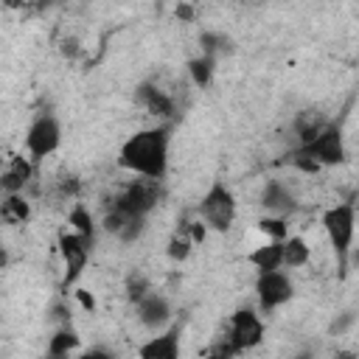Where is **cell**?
Segmentation results:
<instances>
[{
    "label": "cell",
    "instance_id": "obj_1",
    "mask_svg": "<svg viewBox=\"0 0 359 359\" xmlns=\"http://www.w3.org/2000/svg\"><path fill=\"white\" fill-rule=\"evenodd\" d=\"M168 146H171V132L168 126H146L129 135L118 151L121 168H126L135 177H149V180H163L168 171Z\"/></svg>",
    "mask_w": 359,
    "mask_h": 359
},
{
    "label": "cell",
    "instance_id": "obj_17",
    "mask_svg": "<svg viewBox=\"0 0 359 359\" xmlns=\"http://www.w3.org/2000/svg\"><path fill=\"white\" fill-rule=\"evenodd\" d=\"M0 219L6 224H25L31 219V202L22 194H3L0 202Z\"/></svg>",
    "mask_w": 359,
    "mask_h": 359
},
{
    "label": "cell",
    "instance_id": "obj_8",
    "mask_svg": "<svg viewBox=\"0 0 359 359\" xmlns=\"http://www.w3.org/2000/svg\"><path fill=\"white\" fill-rule=\"evenodd\" d=\"M297 149H303L320 165H339V163H345V137H342V129L337 123H325L314 140H309L306 146H297Z\"/></svg>",
    "mask_w": 359,
    "mask_h": 359
},
{
    "label": "cell",
    "instance_id": "obj_2",
    "mask_svg": "<svg viewBox=\"0 0 359 359\" xmlns=\"http://www.w3.org/2000/svg\"><path fill=\"white\" fill-rule=\"evenodd\" d=\"M323 230L328 236V244L337 255V266L345 272L348 261H351V250H353V233H356V210L353 205L342 202L334 205L323 213Z\"/></svg>",
    "mask_w": 359,
    "mask_h": 359
},
{
    "label": "cell",
    "instance_id": "obj_12",
    "mask_svg": "<svg viewBox=\"0 0 359 359\" xmlns=\"http://www.w3.org/2000/svg\"><path fill=\"white\" fill-rule=\"evenodd\" d=\"M31 177H34V160L14 154L3 168L0 188H3V194H22V188L31 182Z\"/></svg>",
    "mask_w": 359,
    "mask_h": 359
},
{
    "label": "cell",
    "instance_id": "obj_26",
    "mask_svg": "<svg viewBox=\"0 0 359 359\" xmlns=\"http://www.w3.org/2000/svg\"><path fill=\"white\" fill-rule=\"evenodd\" d=\"M146 292H151V289H149V280H146L140 272H135V275L126 278V297H129L132 303H137Z\"/></svg>",
    "mask_w": 359,
    "mask_h": 359
},
{
    "label": "cell",
    "instance_id": "obj_29",
    "mask_svg": "<svg viewBox=\"0 0 359 359\" xmlns=\"http://www.w3.org/2000/svg\"><path fill=\"white\" fill-rule=\"evenodd\" d=\"M84 356L87 359H112V351H107V348H90V351H84Z\"/></svg>",
    "mask_w": 359,
    "mask_h": 359
},
{
    "label": "cell",
    "instance_id": "obj_7",
    "mask_svg": "<svg viewBox=\"0 0 359 359\" xmlns=\"http://www.w3.org/2000/svg\"><path fill=\"white\" fill-rule=\"evenodd\" d=\"M224 337L236 345L238 353L261 345V339H264V320H261V314L255 309H250V306L247 309H236L230 314V320H227V334Z\"/></svg>",
    "mask_w": 359,
    "mask_h": 359
},
{
    "label": "cell",
    "instance_id": "obj_15",
    "mask_svg": "<svg viewBox=\"0 0 359 359\" xmlns=\"http://www.w3.org/2000/svg\"><path fill=\"white\" fill-rule=\"evenodd\" d=\"M261 205H264L269 213L283 216V213H289V210L297 208V199H294V194H292L283 182L272 180V182H266V188H264V194H261Z\"/></svg>",
    "mask_w": 359,
    "mask_h": 359
},
{
    "label": "cell",
    "instance_id": "obj_16",
    "mask_svg": "<svg viewBox=\"0 0 359 359\" xmlns=\"http://www.w3.org/2000/svg\"><path fill=\"white\" fill-rule=\"evenodd\" d=\"M247 261L258 269V272H269V269H280L283 266V241H266L258 250H252L247 255Z\"/></svg>",
    "mask_w": 359,
    "mask_h": 359
},
{
    "label": "cell",
    "instance_id": "obj_33",
    "mask_svg": "<svg viewBox=\"0 0 359 359\" xmlns=\"http://www.w3.org/2000/svg\"><path fill=\"white\" fill-rule=\"evenodd\" d=\"M353 261H356V264H359V250H356V252H353Z\"/></svg>",
    "mask_w": 359,
    "mask_h": 359
},
{
    "label": "cell",
    "instance_id": "obj_22",
    "mask_svg": "<svg viewBox=\"0 0 359 359\" xmlns=\"http://www.w3.org/2000/svg\"><path fill=\"white\" fill-rule=\"evenodd\" d=\"M199 45H202V53H205V56H213V59L233 53L230 36H224V34H219V31H202V34H199Z\"/></svg>",
    "mask_w": 359,
    "mask_h": 359
},
{
    "label": "cell",
    "instance_id": "obj_10",
    "mask_svg": "<svg viewBox=\"0 0 359 359\" xmlns=\"http://www.w3.org/2000/svg\"><path fill=\"white\" fill-rule=\"evenodd\" d=\"M104 230H107L109 236H115L118 241L129 244V241H135V238L143 236V230H146V216L112 205V208L104 213Z\"/></svg>",
    "mask_w": 359,
    "mask_h": 359
},
{
    "label": "cell",
    "instance_id": "obj_20",
    "mask_svg": "<svg viewBox=\"0 0 359 359\" xmlns=\"http://www.w3.org/2000/svg\"><path fill=\"white\" fill-rule=\"evenodd\" d=\"M213 70H216V59H213V56L199 53V56L188 59V76H191V81H194L199 90H205V87L210 84Z\"/></svg>",
    "mask_w": 359,
    "mask_h": 359
},
{
    "label": "cell",
    "instance_id": "obj_28",
    "mask_svg": "<svg viewBox=\"0 0 359 359\" xmlns=\"http://www.w3.org/2000/svg\"><path fill=\"white\" fill-rule=\"evenodd\" d=\"M76 297H79L81 309H87V311H95V297H93L87 289H76Z\"/></svg>",
    "mask_w": 359,
    "mask_h": 359
},
{
    "label": "cell",
    "instance_id": "obj_5",
    "mask_svg": "<svg viewBox=\"0 0 359 359\" xmlns=\"http://www.w3.org/2000/svg\"><path fill=\"white\" fill-rule=\"evenodd\" d=\"M59 146H62V126H59V121H56L50 112L36 115L34 123L28 126V135H25L28 157H31L34 163H42V160L50 157Z\"/></svg>",
    "mask_w": 359,
    "mask_h": 359
},
{
    "label": "cell",
    "instance_id": "obj_21",
    "mask_svg": "<svg viewBox=\"0 0 359 359\" xmlns=\"http://www.w3.org/2000/svg\"><path fill=\"white\" fill-rule=\"evenodd\" d=\"M76 348H79V334L70 325H62V328H56V334L48 342V356H67Z\"/></svg>",
    "mask_w": 359,
    "mask_h": 359
},
{
    "label": "cell",
    "instance_id": "obj_3",
    "mask_svg": "<svg viewBox=\"0 0 359 359\" xmlns=\"http://www.w3.org/2000/svg\"><path fill=\"white\" fill-rule=\"evenodd\" d=\"M236 196L224 182H213L199 199V216L216 233H227L236 222Z\"/></svg>",
    "mask_w": 359,
    "mask_h": 359
},
{
    "label": "cell",
    "instance_id": "obj_14",
    "mask_svg": "<svg viewBox=\"0 0 359 359\" xmlns=\"http://www.w3.org/2000/svg\"><path fill=\"white\" fill-rule=\"evenodd\" d=\"M143 359H177L180 356V325H171L168 331L151 337L137 348Z\"/></svg>",
    "mask_w": 359,
    "mask_h": 359
},
{
    "label": "cell",
    "instance_id": "obj_9",
    "mask_svg": "<svg viewBox=\"0 0 359 359\" xmlns=\"http://www.w3.org/2000/svg\"><path fill=\"white\" fill-rule=\"evenodd\" d=\"M56 244H59V255H62L65 269H67L65 283H76L79 275H81L84 266H87V258H90L93 244H87L76 230H62L59 238H56Z\"/></svg>",
    "mask_w": 359,
    "mask_h": 359
},
{
    "label": "cell",
    "instance_id": "obj_32",
    "mask_svg": "<svg viewBox=\"0 0 359 359\" xmlns=\"http://www.w3.org/2000/svg\"><path fill=\"white\" fill-rule=\"evenodd\" d=\"M31 3H34L36 8H50V6H56L59 0H31Z\"/></svg>",
    "mask_w": 359,
    "mask_h": 359
},
{
    "label": "cell",
    "instance_id": "obj_11",
    "mask_svg": "<svg viewBox=\"0 0 359 359\" xmlns=\"http://www.w3.org/2000/svg\"><path fill=\"white\" fill-rule=\"evenodd\" d=\"M135 311H137V320L140 325L151 328V331H160L163 325H168L171 320V303L165 294H157V292H146L137 303H135Z\"/></svg>",
    "mask_w": 359,
    "mask_h": 359
},
{
    "label": "cell",
    "instance_id": "obj_18",
    "mask_svg": "<svg viewBox=\"0 0 359 359\" xmlns=\"http://www.w3.org/2000/svg\"><path fill=\"white\" fill-rule=\"evenodd\" d=\"M325 123H328V121H325V118H323L317 109H303V112L294 118V135H297V146H306L309 140H314Z\"/></svg>",
    "mask_w": 359,
    "mask_h": 359
},
{
    "label": "cell",
    "instance_id": "obj_30",
    "mask_svg": "<svg viewBox=\"0 0 359 359\" xmlns=\"http://www.w3.org/2000/svg\"><path fill=\"white\" fill-rule=\"evenodd\" d=\"M177 17H180V20H191V17H194V8H191L188 3H180V6H177Z\"/></svg>",
    "mask_w": 359,
    "mask_h": 359
},
{
    "label": "cell",
    "instance_id": "obj_6",
    "mask_svg": "<svg viewBox=\"0 0 359 359\" xmlns=\"http://www.w3.org/2000/svg\"><path fill=\"white\" fill-rule=\"evenodd\" d=\"M255 294H258V306L261 311H275L280 306H286L294 297V283L283 269H269V272H258L255 278Z\"/></svg>",
    "mask_w": 359,
    "mask_h": 359
},
{
    "label": "cell",
    "instance_id": "obj_19",
    "mask_svg": "<svg viewBox=\"0 0 359 359\" xmlns=\"http://www.w3.org/2000/svg\"><path fill=\"white\" fill-rule=\"evenodd\" d=\"M309 255H311V250H309L303 236H286L283 238V266H289V269L306 266Z\"/></svg>",
    "mask_w": 359,
    "mask_h": 359
},
{
    "label": "cell",
    "instance_id": "obj_27",
    "mask_svg": "<svg viewBox=\"0 0 359 359\" xmlns=\"http://www.w3.org/2000/svg\"><path fill=\"white\" fill-rule=\"evenodd\" d=\"M185 230H188V236L194 238V244H199V241H205V236H208V224H205V219H199V222H191V224H185Z\"/></svg>",
    "mask_w": 359,
    "mask_h": 359
},
{
    "label": "cell",
    "instance_id": "obj_24",
    "mask_svg": "<svg viewBox=\"0 0 359 359\" xmlns=\"http://www.w3.org/2000/svg\"><path fill=\"white\" fill-rule=\"evenodd\" d=\"M258 230H261L266 238H272V241H283V238L289 236L286 219H283V216H278V213H269V216L258 219Z\"/></svg>",
    "mask_w": 359,
    "mask_h": 359
},
{
    "label": "cell",
    "instance_id": "obj_25",
    "mask_svg": "<svg viewBox=\"0 0 359 359\" xmlns=\"http://www.w3.org/2000/svg\"><path fill=\"white\" fill-rule=\"evenodd\" d=\"M191 247H194V238L188 236V230H185V233H180V230H177V233L171 236V241H168V250H165V252H168V258H171V261H177V264H180V261H185V258L191 255Z\"/></svg>",
    "mask_w": 359,
    "mask_h": 359
},
{
    "label": "cell",
    "instance_id": "obj_31",
    "mask_svg": "<svg viewBox=\"0 0 359 359\" xmlns=\"http://www.w3.org/2000/svg\"><path fill=\"white\" fill-rule=\"evenodd\" d=\"M76 45H79V42H76V39H65V42H62V53H65V56H67V53H70V56H73V53H76V50H79V48H76Z\"/></svg>",
    "mask_w": 359,
    "mask_h": 359
},
{
    "label": "cell",
    "instance_id": "obj_23",
    "mask_svg": "<svg viewBox=\"0 0 359 359\" xmlns=\"http://www.w3.org/2000/svg\"><path fill=\"white\" fill-rule=\"evenodd\" d=\"M67 222L73 224V230H76L87 244L95 241V222H93L90 210H87L84 205H73V210L67 213Z\"/></svg>",
    "mask_w": 359,
    "mask_h": 359
},
{
    "label": "cell",
    "instance_id": "obj_4",
    "mask_svg": "<svg viewBox=\"0 0 359 359\" xmlns=\"http://www.w3.org/2000/svg\"><path fill=\"white\" fill-rule=\"evenodd\" d=\"M160 182L163 180H149V177L132 180L112 196V205L123 208V210H132V213H140V216H149L163 199V185Z\"/></svg>",
    "mask_w": 359,
    "mask_h": 359
},
{
    "label": "cell",
    "instance_id": "obj_13",
    "mask_svg": "<svg viewBox=\"0 0 359 359\" xmlns=\"http://www.w3.org/2000/svg\"><path fill=\"white\" fill-rule=\"evenodd\" d=\"M135 95H137V101L146 107V112H151L154 118H174V98L165 93V90H160L157 84H151V81H143V84H137V90H135Z\"/></svg>",
    "mask_w": 359,
    "mask_h": 359
}]
</instances>
